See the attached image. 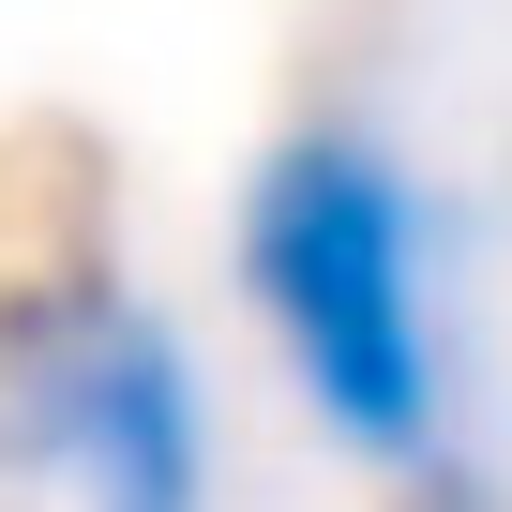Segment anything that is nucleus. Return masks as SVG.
<instances>
[{
  "label": "nucleus",
  "mask_w": 512,
  "mask_h": 512,
  "mask_svg": "<svg viewBox=\"0 0 512 512\" xmlns=\"http://www.w3.org/2000/svg\"><path fill=\"white\" fill-rule=\"evenodd\" d=\"M241 287L272 317L302 407L377 452L422 467L437 452V302H422V196L362 121H302L241 196Z\"/></svg>",
  "instance_id": "nucleus-1"
},
{
  "label": "nucleus",
  "mask_w": 512,
  "mask_h": 512,
  "mask_svg": "<svg viewBox=\"0 0 512 512\" xmlns=\"http://www.w3.org/2000/svg\"><path fill=\"white\" fill-rule=\"evenodd\" d=\"M0 452L91 482V512H211V407L151 302L46 287L0 317Z\"/></svg>",
  "instance_id": "nucleus-2"
}]
</instances>
